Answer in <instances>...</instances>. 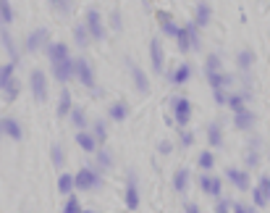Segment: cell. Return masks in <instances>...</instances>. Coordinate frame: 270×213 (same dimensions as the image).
<instances>
[{"mask_svg": "<svg viewBox=\"0 0 270 213\" xmlns=\"http://www.w3.org/2000/svg\"><path fill=\"white\" fill-rule=\"evenodd\" d=\"M13 68H16V61H13V63L0 66V90L5 92L8 100H13V97L19 95V82L13 79Z\"/></svg>", "mask_w": 270, "mask_h": 213, "instance_id": "cell-1", "label": "cell"}, {"mask_svg": "<svg viewBox=\"0 0 270 213\" xmlns=\"http://www.w3.org/2000/svg\"><path fill=\"white\" fill-rule=\"evenodd\" d=\"M176 40H179V48H181L184 53H187V50H199V34H197V27H194V24H187V27H184Z\"/></svg>", "mask_w": 270, "mask_h": 213, "instance_id": "cell-2", "label": "cell"}, {"mask_svg": "<svg viewBox=\"0 0 270 213\" xmlns=\"http://www.w3.org/2000/svg\"><path fill=\"white\" fill-rule=\"evenodd\" d=\"M100 184H103V179H100V174L95 169H79V174H76V189H100Z\"/></svg>", "mask_w": 270, "mask_h": 213, "instance_id": "cell-3", "label": "cell"}, {"mask_svg": "<svg viewBox=\"0 0 270 213\" xmlns=\"http://www.w3.org/2000/svg\"><path fill=\"white\" fill-rule=\"evenodd\" d=\"M171 108H173L176 124H179V126H187L189 119H191V103L187 100V97H173V100H171Z\"/></svg>", "mask_w": 270, "mask_h": 213, "instance_id": "cell-4", "label": "cell"}, {"mask_svg": "<svg viewBox=\"0 0 270 213\" xmlns=\"http://www.w3.org/2000/svg\"><path fill=\"white\" fill-rule=\"evenodd\" d=\"M74 74H76V61H71V58H63V61L53 63V77L58 82H68Z\"/></svg>", "mask_w": 270, "mask_h": 213, "instance_id": "cell-5", "label": "cell"}, {"mask_svg": "<svg viewBox=\"0 0 270 213\" xmlns=\"http://www.w3.org/2000/svg\"><path fill=\"white\" fill-rule=\"evenodd\" d=\"M252 200L257 208H265V205L270 203V177H260L257 187L252 189Z\"/></svg>", "mask_w": 270, "mask_h": 213, "instance_id": "cell-6", "label": "cell"}, {"mask_svg": "<svg viewBox=\"0 0 270 213\" xmlns=\"http://www.w3.org/2000/svg\"><path fill=\"white\" fill-rule=\"evenodd\" d=\"M29 85H32V92H34V100H37V103L48 100V79H45L42 71H32Z\"/></svg>", "mask_w": 270, "mask_h": 213, "instance_id": "cell-7", "label": "cell"}, {"mask_svg": "<svg viewBox=\"0 0 270 213\" xmlns=\"http://www.w3.org/2000/svg\"><path fill=\"white\" fill-rule=\"evenodd\" d=\"M84 24H87V29H89V34L95 37V40H103L105 37V27H103V16H100V13L92 8V11H87V21H84Z\"/></svg>", "mask_w": 270, "mask_h": 213, "instance_id": "cell-8", "label": "cell"}, {"mask_svg": "<svg viewBox=\"0 0 270 213\" xmlns=\"http://www.w3.org/2000/svg\"><path fill=\"white\" fill-rule=\"evenodd\" d=\"M199 189H202L205 195H210V197H220V179L218 177H213V174H202L199 177Z\"/></svg>", "mask_w": 270, "mask_h": 213, "instance_id": "cell-9", "label": "cell"}, {"mask_svg": "<svg viewBox=\"0 0 270 213\" xmlns=\"http://www.w3.org/2000/svg\"><path fill=\"white\" fill-rule=\"evenodd\" d=\"M129 71H131V77H134L136 90H139L142 95H147V92H150V79H147V74H144L142 68L134 63V61H129Z\"/></svg>", "mask_w": 270, "mask_h": 213, "instance_id": "cell-10", "label": "cell"}, {"mask_svg": "<svg viewBox=\"0 0 270 213\" xmlns=\"http://www.w3.org/2000/svg\"><path fill=\"white\" fill-rule=\"evenodd\" d=\"M150 58H152V68H155L158 74H163V68H165V53H163V45H160L158 40L150 42Z\"/></svg>", "mask_w": 270, "mask_h": 213, "instance_id": "cell-11", "label": "cell"}, {"mask_svg": "<svg viewBox=\"0 0 270 213\" xmlns=\"http://www.w3.org/2000/svg\"><path fill=\"white\" fill-rule=\"evenodd\" d=\"M76 77L81 79L84 87H95V74H92V66L84 58H76Z\"/></svg>", "mask_w": 270, "mask_h": 213, "instance_id": "cell-12", "label": "cell"}, {"mask_svg": "<svg viewBox=\"0 0 270 213\" xmlns=\"http://www.w3.org/2000/svg\"><path fill=\"white\" fill-rule=\"evenodd\" d=\"M48 37H50V34H48V29H45V27H42V29H34V32L27 37V50H29V53H32V50H40L42 45L48 42Z\"/></svg>", "mask_w": 270, "mask_h": 213, "instance_id": "cell-13", "label": "cell"}, {"mask_svg": "<svg viewBox=\"0 0 270 213\" xmlns=\"http://www.w3.org/2000/svg\"><path fill=\"white\" fill-rule=\"evenodd\" d=\"M254 121H257V116L249 111V108H244V111H239V113H234V126L236 129H252L254 126Z\"/></svg>", "mask_w": 270, "mask_h": 213, "instance_id": "cell-14", "label": "cell"}, {"mask_svg": "<svg viewBox=\"0 0 270 213\" xmlns=\"http://www.w3.org/2000/svg\"><path fill=\"white\" fill-rule=\"evenodd\" d=\"M97 137L95 134H89L87 132V129H81V132L79 134H76V145H79L81 150H87V153H95V150H97Z\"/></svg>", "mask_w": 270, "mask_h": 213, "instance_id": "cell-15", "label": "cell"}, {"mask_svg": "<svg viewBox=\"0 0 270 213\" xmlns=\"http://www.w3.org/2000/svg\"><path fill=\"white\" fill-rule=\"evenodd\" d=\"M226 177L236 184V189H249V174L246 171H242V169H226Z\"/></svg>", "mask_w": 270, "mask_h": 213, "instance_id": "cell-16", "label": "cell"}, {"mask_svg": "<svg viewBox=\"0 0 270 213\" xmlns=\"http://www.w3.org/2000/svg\"><path fill=\"white\" fill-rule=\"evenodd\" d=\"M45 50H48V58L55 63V61H63V58H71L68 56V45L63 42H50V45H45Z\"/></svg>", "mask_w": 270, "mask_h": 213, "instance_id": "cell-17", "label": "cell"}, {"mask_svg": "<svg viewBox=\"0 0 270 213\" xmlns=\"http://www.w3.org/2000/svg\"><path fill=\"white\" fill-rule=\"evenodd\" d=\"M126 205H129V211H136V208H139V189H136V179H134V174H131L129 187H126Z\"/></svg>", "mask_w": 270, "mask_h": 213, "instance_id": "cell-18", "label": "cell"}, {"mask_svg": "<svg viewBox=\"0 0 270 213\" xmlns=\"http://www.w3.org/2000/svg\"><path fill=\"white\" fill-rule=\"evenodd\" d=\"M210 19H213L210 5H207L205 0H199V3H197V16H194V24H197V27H207V24H210Z\"/></svg>", "mask_w": 270, "mask_h": 213, "instance_id": "cell-19", "label": "cell"}, {"mask_svg": "<svg viewBox=\"0 0 270 213\" xmlns=\"http://www.w3.org/2000/svg\"><path fill=\"white\" fill-rule=\"evenodd\" d=\"M207 82H210L213 90H218V87H231V85H234V77H231V74L213 71V74H207Z\"/></svg>", "mask_w": 270, "mask_h": 213, "instance_id": "cell-20", "label": "cell"}, {"mask_svg": "<svg viewBox=\"0 0 270 213\" xmlns=\"http://www.w3.org/2000/svg\"><path fill=\"white\" fill-rule=\"evenodd\" d=\"M191 77V66L189 63H179V68L171 74V85H187Z\"/></svg>", "mask_w": 270, "mask_h": 213, "instance_id": "cell-21", "label": "cell"}, {"mask_svg": "<svg viewBox=\"0 0 270 213\" xmlns=\"http://www.w3.org/2000/svg\"><path fill=\"white\" fill-rule=\"evenodd\" d=\"M129 113H131V105H126V103H113L110 108H108V116L113 121H123Z\"/></svg>", "mask_w": 270, "mask_h": 213, "instance_id": "cell-22", "label": "cell"}, {"mask_svg": "<svg viewBox=\"0 0 270 213\" xmlns=\"http://www.w3.org/2000/svg\"><path fill=\"white\" fill-rule=\"evenodd\" d=\"M3 129H5L8 137H13V140H21V137H24V129H21V124L16 119H3Z\"/></svg>", "mask_w": 270, "mask_h": 213, "instance_id": "cell-23", "label": "cell"}, {"mask_svg": "<svg viewBox=\"0 0 270 213\" xmlns=\"http://www.w3.org/2000/svg\"><path fill=\"white\" fill-rule=\"evenodd\" d=\"M160 27H163V32L168 37H179V32H181V27H176V21L168 13H160Z\"/></svg>", "mask_w": 270, "mask_h": 213, "instance_id": "cell-24", "label": "cell"}, {"mask_svg": "<svg viewBox=\"0 0 270 213\" xmlns=\"http://www.w3.org/2000/svg\"><path fill=\"white\" fill-rule=\"evenodd\" d=\"M207 140H210L213 148H220L223 145V126L220 124H210V126H207Z\"/></svg>", "mask_w": 270, "mask_h": 213, "instance_id": "cell-25", "label": "cell"}, {"mask_svg": "<svg viewBox=\"0 0 270 213\" xmlns=\"http://www.w3.org/2000/svg\"><path fill=\"white\" fill-rule=\"evenodd\" d=\"M74 187H76V177H71V174H60V177H58V192L71 195Z\"/></svg>", "mask_w": 270, "mask_h": 213, "instance_id": "cell-26", "label": "cell"}, {"mask_svg": "<svg viewBox=\"0 0 270 213\" xmlns=\"http://www.w3.org/2000/svg\"><path fill=\"white\" fill-rule=\"evenodd\" d=\"M189 184V169H179L176 171V177H173V189L176 192H184Z\"/></svg>", "mask_w": 270, "mask_h": 213, "instance_id": "cell-27", "label": "cell"}, {"mask_svg": "<svg viewBox=\"0 0 270 213\" xmlns=\"http://www.w3.org/2000/svg\"><path fill=\"white\" fill-rule=\"evenodd\" d=\"M71 113V92L63 87L60 90V103H58V116H68Z\"/></svg>", "mask_w": 270, "mask_h": 213, "instance_id": "cell-28", "label": "cell"}, {"mask_svg": "<svg viewBox=\"0 0 270 213\" xmlns=\"http://www.w3.org/2000/svg\"><path fill=\"white\" fill-rule=\"evenodd\" d=\"M257 148H260V140H252V142H249V150H246V166H249V169H254V166L260 163Z\"/></svg>", "mask_w": 270, "mask_h": 213, "instance_id": "cell-29", "label": "cell"}, {"mask_svg": "<svg viewBox=\"0 0 270 213\" xmlns=\"http://www.w3.org/2000/svg\"><path fill=\"white\" fill-rule=\"evenodd\" d=\"M236 63H239V68H242V71H249L252 63H254V53H252V50H242V53L236 56Z\"/></svg>", "mask_w": 270, "mask_h": 213, "instance_id": "cell-30", "label": "cell"}, {"mask_svg": "<svg viewBox=\"0 0 270 213\" xmlns=\"http://www.w3.org/2000/svg\"><path fill=\"white\" fill-rule=\"evenodd\" d=\"M71 124H74L76 129H79V132L89 126V124H87V116H84V111L79 108V105H76V108H71Z\"/></svg>", "mask_w": 270, "mask_h": 213, "instance_id": "cell-31", "label": "cell"}, {"mask_svg": "<svg viewBox=\"0 0 270 213\" xmlns=\"http://www.w3.org/2000/svg\"><path fill=\"white\" fill-rule=\"evenodd\" d=\"M244 103H246V95H244V92H242V95H231V97H228V108L234 111V113L244 111V108H246Z\"/></svg>", "mask_w": 270, "mask_h": 213, "instance_id": "cell-32", "label": "cell"}, {"mask_svg": "<svg viewBox=\"0 0 270 213\" xmlns=\"http://www.w3.org/2000/svg\"><path fill=\"white\" fill-rule=\"evenodd\" d=\"M74 37H76V42L81 45V48H87V42H89V29H87V24H79L74 29Z\"/></svg>", "mask_w": 270, "mask_h": 213, "instance_id": "cell-33", "label": "cell"}, {"mask_svg": "<svg viewBox=\"0 0 270 213\" xmlns=\"http://www.w3.org/2000/svg\"><path fill=\"white\" fill-rule=\"evenodd\" d=\"M0 21H3V24H11L13 21V11H11L8 0H0Z\"/></svg>", "mask_w": 270, "mask_h": 213, "instance_id": "cell-34", "label": "cell"}, {"mask_svg": "<svg viewBox=\"0 0 270 213\" xmlns=\"http://www.w3.org/2000/svg\"><path fill=\"white\" fill-rule=\"evenodd\" d=\"M213 71H220V56H215V53H210L205 61V74H213Z\"/></svg>", "mask_w": 270, "mask_h": 213, "instance_id": "cell-35", "label": "cell"}, {"mask_svg": "<svg viewBox=\"0 0 270 213\" xmlns=\"http://www.w3.org/2000/svg\"><path fill=\"white\" fill-rule=\"evenodd\" d=\"M213 166H215V155L210 153V150H205V153H199V169L210 171Z\"/></svg>", "mask_w": 270, "mask_h": 213, "instance_id": "cell-36", "label": "cell"}, {"mask_svg": "<svg viewBox=\"0 0 270 213\" xmlns=\"http://www.w3.org/2000/svg\"><path fill=\"white\" fill-rule=\"evenodd\" d=\"M50 153H53V163H55V169H63V161H66V158H63V148H60V145H53Z\"/></svg>", "mask_w": 270, "mask_h": 213, "instance_id": "cell-37", "label": "cell"}, {"mask_svg": "<svg viewBox=\"0 0 270 213\" xmlns=\"http://www.w3.org/2000/svg\"><path fill=\"white\" fill-rule=\"evenodd\" d=\"M3 42H5V50H8V53H11V58H13V61H16V58H19V53H16V45H13V40H11V34H8V32H5V29H3Z\"/></svg>", "mask_w": 270, "mask_h": 213, "instance_id": "cell-38", "label": "cell"}, {"mask_svg": "<svg viewBox=\"0 0 270 213\" xmlns=\"http://www.w3.org/2000/svg\"><path fill=\"white\" fill-rule=\"evenodd\" d=\"M66 213H79L81 211V205H79V200H76L74 195H68V200H66V208H63Z\"/></svg>", "mask_w": 270, "mask_h": 213, "instance_id": "cell-39", "label": "cell"}, {"mask_svg": "<svg viewBox=\"0 0 270 213\" xmlns=\"http://www.w3.org/2000/svg\"><path fill=\"white\" fill-rule=\"evenodd\" d=\"M95 137L100 142H105V137H108V126H105V121H95Z\"/></svg>", "mask_w": 270, "mask_h": 213, "instance_id": "cell-40", "label": "cell"}, {"mask_svg": "<svg viewBox=\"0 0 270 213\" xmlns=\"http://www.w3.org/2000/svg\"><path fill=\"white\" fill-rule=\"evenodd\" d=\"M50 5H53V8H58L60 13L71 11V0H50Z\"/></svg>", "mask_w": 270, "mask_h": 213, "instance_id": "cell-41", "label": "cell"}, {"mask_svg": "<svg viewBox=\"0 0 270 213\" xmlns=\"http://www.w3.org/2000/svg\"><path fill=\"white\" fill-rule=\"evenodd\" d=\"M97 161H100V166H103V169H110L113 158H110V153H108V150H100V153H97Z\"/></svg>", "mask_w": 270, "mask_h": 213, "instance_id": "cell-42", "label": "cell"}, {"mask_svg": "<svg viewBox=\"0 0 270 213\" xmlns=\"http://www.w3.org/2000/svg\"><path fill=\"white\" fill-rule=\"evenodd\" d=\"M213 97H215V103H218V105H228V95L223 92V87L213 90Z\"/></svg>", "mask_w": 270, "mask_h": 213, "instance_id": "cell-43", "label": "cell"}, {"mask_svg": "<svg viewBox=\"0 0 270 213\" xmlns=\"http://www.w3.org/2000/svg\"><path fill=\"white\" fill-rule=\"evenodd\" d=\"M181 145L191 148V145H194V134H191V132H181Z\"/></svg>", "mask_w": 270, "mask_h": 213, "instance_id": "cell-44", "label": "cell"}, {"mask_svg": "<svg viewBox=\"0 0 270 213\" xmlns=\"http://www.w3.org/2000/svg\"><path fill=\"white\" fill-rule=\"evenodd\" d=\"M158 150H160V153H163V155H168V153H171V150H173V145H171V142H168V140H163V142H160V145H158Z\"/></svg>", "mask_w": 270, "mask_h": 213, "instance_id": "cell-45", "label": "cell"}, {"mask_svg": "<svg viewBox=\"0 0 270 213\" xmlns=\"http://www.w3.org/2000/svg\"><path fill=\"white\" fill-rule=\"evenodd\" d=\"M231 208H234L236 213H252V208H249V205H244V203H234Z\"/></svg>", "mask_w": 270, "mask_h": 213, "instance_id": "cell-46", "label": "cell"}, {"mask_svg": "<svg viewBox=\"0 0 270 213\" xmlns=\"http://www.w3.org/2000/svg\"><path fill=\"white\" fill-rule=\"evenodd\" d=\"M231 205H234V203H228V200H220V203H218V211H220V213H226V211L231 208Z\"/></svg>", "mask_w": 270, "mask_h": 213, "instance_id": "cell-47", "label": "cell"}, {"mask_svg": "<svg viewBox=\"0 0 270 213\" xmlns=\"http://www.w3.org/2000/svg\"><path fill=\"white\" fill-rule=\"evenodd\" d=\"M184 208H187V213H197V211H199V208H197V203H187Z\"/></svg>", "mask_w": 270, "mask_h": 213, "instance_id": "cell-48", "label": "cell"}, {"mask_svg": "<svg viewBox=\"0 0 270 213\" xmlns=\"http://www.w3.org/2000/svg\"><path fill=\"white\" fill-rule=\"evenodd\" d=\"M5 132V129H3V119H0V134H3Z\"/></svg>", "mask_w": 270, "mask_h": 213, "instance_id": "cell-49", "label": "cell"}]
</instances>
